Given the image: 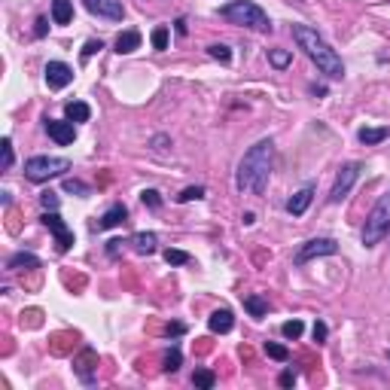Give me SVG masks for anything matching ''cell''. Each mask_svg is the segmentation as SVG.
I'll return each mask as SVG.
<instances>
[{
	"mask_svg": "<svg viewBox=\"0 0 390 390\" xmlns=\"http://www.w3.org/2000/svg\"><path fill=\"white\" fill-rule=\"evenodd\" d=\"M0 147H3V171H10V168H12V159H15L12 141H10V137H3V143H0Z\"/></svg>",
	"mask_w": 390,
	"mask_h": 390,
	"instance_id": "34",
	"label": "cell"
},
{
	"mask_svg": "<svg viewBox=\"0 0 390 390\" xmlns=\"http://www.w3.org/2000/svg\"><path fill=\"white\" fill-rule=\"evenodd\" d=\"M232 326H235V317H232V311H229V308H217V311H213V314L208 317V330L217 333V335L232 333Z\"/></svg>",
	"mask_w": 390,
	"mask_h": 390,
	"instance_id": "15",
	"label": "cell"
},
{
	"mask_svg": "<svg viewBox=\"0 0 390 390\" xmlns=\"http://www.w3.org/2000/svg\"><path fill=\"white\" fill-rule=\"evenodd\" d=\"M278 384L281 387H293L296 384V372L293 369H284V372H281V378H278Z\"/></svg>",
	"mask_w": 390,
	"mask_h": 390,
	"instance_id": "38",
	"label": "cell"
},
{
	"mask_svg": "<svg viewBox=\"0 0 390 390\" xmlns=\"http://www.w3.org/2000/svg\"><path fill=\"white\" fill-rule=\"evenodd\" d=\"M134 49H141V30H122L116 37V52L119 55H132Z\"/></svg>",
	"mask_w": 390,
	"mask_h": 390,
	"instance_id": "18",
	"label": "cell"
},
{
	"mask_svg": "<svg viewBox=\"0 0 390 390\" xmlns=\"http://www.w3.org/2000/svg\"><path fill=\"white\" fill-rule=\"evenodd\" d=\"M98 49H104V43H101V40H89V43H86V49H82V61H89Z\"/></svg>",
	"mask_w": 390,
	"mask_h": 390,
	"instance_id": "37",
	"label": "cell"
},
{
	"mask_svg": "<svg viewBox=\"0 0 390 390\" xmlns=\"http://www.w3.org/2000/svg\"><path fill=\"white\" fill-rule=\"evenodd\" d=\"M311 335H314V342H317V345H323V342H326V335H330V330H326V323H323V320H317V323H314V330H311Z\"/></svg>",
	"mask_w": 390,
	"mask_h": 390,
	"instance_id": "35",
	"label": "cell"
},
{
	"mask_svg": "<svg viewBox=\"0 0 390 390\" xmlns=\"http://www.w3.org/2000/svg\"><path fill=\"white\" fill-rule=\"evenodd\" d=\"M220 19H226L229 25L259 30V34H269V30L274 28L269 12H265L259 3H254V0H229V3L220 6Z\"/></svg>",
	"mask_w": 390,
	"mask_h": 390,
	"instance_id": "3",
	"label": "cell"
},
{
	"mask_svg": "<svg viewBox=\"0 0 390 390\" xmlns=\"http://www.w3.org/2000/svg\"><path fill=\"white\" fill-rule=\"evenodd\" d=\"M6 269L10 272H19V269H40V256H34V254H12L10 259H6Z\"/></svg>",
	"mask_w": 390,
	"mask_h": 390,
	"instance_id": "20",
	"label": "cell"
},
{
	"mask_svg": "<svg viewBox=\"0 0 390 390\" xmlns=\"http://www.w3.org/2000/svg\"><path fill=\"white\" fill-rule=\"evenodd\" d=\"M40 204H43L46 211H58V195L55 193H43L40 195Z\"/></svg>",
	"mask_w": 390,
	"mask_h": 390,
	"instance_id": "36",
	"label": "cell"
},
{
	"mask_svg": "<svg viewBox=\"0 0 390 390\" xmlns=\"http://www.w3.org/2000/svg\"><path fill=\"white\" fill-rule=\"evenodd\" d=\"M64 116L71 122H89L91 119V107L86 101H71V104H64Z\"/></svg>",
	"mask_w": 390,
	"mask_h": 390,
	"instance_id": "22",
	"label": "cell"
},
{
	"mask_svg": "<svg viewBox=\"0 0 390 390\" xmlns=\"http://www.w3.org/2000/svg\"><path fill=\"white\" fill-rule=\"evenodd\" d=\"M46 86L49 89H64V86H71L73 82V67L71 64H64V61H49L46 64Z\"/></svg>",
	"mask_w": 390,
	"mask_h": 390,
	"instance_id": "11",
	"label": "cell"
},
{
	"mask_svg": "<svg viewBox=\"0 0 390 390\" xmlns=\"http://www.w3.org/2000/svg\"><path fill=\"white\" fill-rule=\"evenodd\" d=\"M265 354H269L272 360H278V363H287L290 360V351L284 345H278V342H265Z\"/></svg>",
	"mask_w": 390,
	"mask_h": 390,
	"instance_id": "27",
	"label": "cell"
},
{
	"mask_svg": "<svg viewBox=\"0 0 390 390\" xmlns=\"http://www.w3.org/2000/svg\"><path fill=\"white\" fill-rule=\"evenodd\" d=\"M302 330H305V323H302V320H287V323L281 326V333H284V339H299V335H302Z\"/></svg>",
	"mask_w": 390,
	"mask_h": 390,
	"instance_id": "30",
	"label": "cell"
},
{
	"mask_svg": "<svg viewBox=\"0 0 390 390\" xmlns=\"http://www.w3.org/2000/svg\"><path fill=\"white\" fill-rule=\"evenodd\" d=\"M141 198H143V204H147V208H152V211L162 208V193H159V189H143Z\"/></svg>",
	"mask_w": 390,
	"mask_h": 390,
	"instance_id": "29",
	"label": "cell"
},
{
	"mask_svg": "<svg viewBox=\"0 0 390 390\" xmlns=\"http://www.w3.org/2000/svg\"><path fill=\"white\" fill-rule=\"evenodd\" d=\"M128 244H132V247L137 250V254H156L159 250V235L156 232H137V235H132V238H128Z\"/></svg>",
	"mask_w": 390,
	"mask_h": 390,
	"instance_id": "16",
	"label": "cell"
},
{
	"mask_svg": "<svg viewBox=\"0 0 390 390\" xmlns=\"http://www.w3.org/2000/svg\"><path fill=\"white\" fill-rule=\"evenodd\" d=\"M82 6L98 15V19H107V21H122L125 19V6L122 0H82Z\"/></svg>",
	"mask_w": 390,
	"mask_h": 390,
	"instance_id": "9",
	"label": "cell"
},
{
	"mask_svg": "<svg viewBox=\"0 0 390 390\" xmlns=\"http://www.w3.org/2000/svg\"><path fill=\"white\" fill-rule=\"evenodd\" d=\"M293 40L305 55L314 61L320 73H326L330 80H342V76H345V61L339 58V52H335L311 25H293Z\"/></svg>",
	"mask_w": 390,
	"mask_h": 390,
	"instance_id": "2",
	"label": "cell"
},
{
	"mask_svg": "<svg viewBox=\"0 0 390 390\" xmlns=\"http://www.w3.org/2000/svg\"><path fill=\"white\" fill-rule=\"evenodd\" d=\"M152 46H156L159 52L168 49V28H165V25H159L156 30H152Z\"/></svg>",
	"mask_w": 390,
	"mask_h": 390,
	"instance_id": "33",
	"label": "cell"
},
{
	"mask_svg": "<svg viewBox=\"0 0 390 390\" xmlns=\"http://www.w3.org/2000/svg\"><path fill=\"white\" fill-rule=\"evenodd\" d=\"M314 193H317L314 183H305V186L299 189V193H296V195L287 202V211L293 213V217H302V213L311 208V202H314Z\"/></svg>",
	"mask_w": 390,
	"mask_h": 390,
	"instance_id": "13",
	"label": "cell"
},
{
	"mask_svg": "<svg viewBox=\"0 0 390 390\" xmlns=\"http://www.w3.org/2000/svg\"><path fill=\"white\" fill-rule=\"evenodd\" d=\"M183 330H186V326H183V323H171V326H168V335H171V333H174V335H180Z\"/></svg>",
	"mask_w": 390,
	"mask_h": 390,
	"instance_id": "40",
	"label": "cell"
},
{
	"mask_svg": "<svg viewBox=\"0 0 390 390\" xmlns=\"http://www.w3.org/2000/svg\"><path fill=\"white\" fill-rule=\"evenodd\" d=\"M387 137H390V128H387V125H381V128H369V125H363L360 132H357V141H360L363 147H375V143L387 141Z\"/></svg>",
	"mask_w": 390,
	"mask_h": 390,
	"instance_id": "17",
	"label": "cell"
},
{
	"mask_svg": "<svg viewBox=\"0 0 390 390\" xmlns=\"http://www.w3.org/2000/svg\"><path fill=\"white\" fill-rule=\"evenodd\" d=\"M165 263H168V265H189V263H193V256H189L186 250L168 247V250H165Z\"/></svg>",
	"mask_w": 390,
	"mask_h": 390,
	"instance_id": "25",
	"label": "cell"
},
{
	"mask_svg": "<svg viewBox=\"0 0 390 390\" xmlns=\"http://www.w3.org/2000/svg\"><path fill=\"white\" fill-rule=\"evenodd\" d=\"M71 171V159H58V156H30L25 162V177L30 183H46L52 177H64Z\"/></svg>",
	"mask_w": 390,
	"mask_h": 390,
	"instance_id": "5",
	"label": "cell"
},
{
	"mask_svg": "<svg viewBox=\"0 0 390 390\" xmlns=\"http://www.w3.org/2000/svg\"><path fill=\"white\" fill-rule=\"evenodd\" d=\"M73 372L80 375V381H86V384L95 381V372H98V354H95V348H82V354L73 357Z\"/></svg>",
	"mask_w": 390,
	"mask_h": 390,
	"instance_id": "12",
	"label": "cell"
},
{
	"mask_svg": "<svg viewBox=\"0 0 390 390\" xmlns=\"http://www.w3.org/2000/svg\"><path fill=\"white\" fill-rule=\"evenodd\" d=\"M339 254V241L335 238H311L299 244V250L293 254V265H308L311 259H320V256H335Z\"/></svg>",
	"mask_w": 390,
	"mask_h": 390,
	"instance_id": "6",
	"label": "cell"
},
{
	"mask_svg": "<svg viewBox=\"0 0 390 390\" xmlns=\"http://www.w3.org/2000/svg\"><path fill=\"white\" fill-rule=\"evenodd\" d=\"M244 308H247V314L256 317V320H263L265 314H269V302H265L263 296H256V293L244 296Z\"/></svg>",
	"mask_w": 390,
	"mask_h": 390,
	"instance_id": "21",
	"label": "cell"
},
{
	"mask_svg": "<svg viewBox=\"0 0 390 390\" xmlns=\"http://www.w3.org/2000/svg\"><path fill=\"white\" fill-rule=\"evenodd\" d=\"M360 171H363L360 162H348V165L339 168V174H335V183H333V189H330V204H339L342 198L351 195L354 183L360 180Z\"/></svg>",
	"mask_w": 390,
	"mask_h": 390,
	"instance_id": "7",
	"label": "cell"
},
{
	"mask_svg": "<svg viewBox=\"0 0 390 390\" xmlns=\"http://www.w3.org/2000/svg\"><path fill=\"white\" fill-rule=\"evenodd\" d=\"M208 55L217 58V61H223V64H229V61H232V49H229L226 43H211L208 46Z\"/></svg>",
	"mask_w": 390,
	"mask_h": 390,
	"instance_id": "26",
	"label": "cell"
},
{
	"mask_svg": "<svg viewBox=\"0 0 390 390\" xmlns=\"http://www.w3.org/2000/svg\"><path fill=\"white\" fill-rule=\"evenodd\" d=\"M46 134H49L58 147H71L76 141V125L71 119H46Z\"/></svg>",
	"mask_w": 390,
	"mask_h": 390,
	"instance_id": "10",
	"label": "cell"
},
{
	"mask_svg": "<svg viewBox=\"0 0 390 390\" xmlns=\"http://www.w3.org/2000/svg\"><path fill=\"white\" fill-rule=\"evenodd\" d=\"M387 357H390V351H387Z\"/></svg>",
	"mask_w": 390,
	"mask_h": 390,
	"instance_id": "41",
	"label": "cell"
},
{
	"mask_svg": "<svg viewBox=\"0 0 390 390\" xmlns=\"http://www.w3.org/2000/svg\"><path fill=\"white\" fill-rule=\"evenodd\" d=\"M269 61H272V67L284 71L290 61H293V52H290V49H272V52H269Z\"/></svg>",
	"mask_w": 390,
	"mask_h": 390,
	"instance_id": "24",
	"label": "cell"
},
{
	"mask_svg": "<svg viewBox=\"0 0 390 390\" xmlns=\"http://www.w3.org/2000/svg\"><path fill=\"white\" fill-rule=\"evenodd\" d=\"M43 226L55 235V244H58V254H67L73 247V232L67 229V223L58 217V211H46L43 213Z\"/></svg>",
	"mask_w": 390,
	"mask_h": 390,
	"instance_id": "8",
	"label": "cell"
},
{
	"mask_svg": "<svg viewBox=\"0 0 390 390\" xmlns=\"http://www.w3.org/2000/svg\"><path fill=\"white\" fill-rule=\"evenodd\" d=\"M64 193H76L80 198H86V195H91V189L86 186V183H80V180H64Z\"/></svg>",
	"mask_w": 390,
	"mask_h": 390,
	"instance_id": "32",
	"label": "cell"
},
{
	"mask_svg": "<svg viewBox=\"0 0 390 390\" xmlns=\"http://www.w3.org/2000/svg\"><path fill=\"white\" fill-rule=\"evenodd\" d=\"M198 198H204V186H186V189H183V193L177 195V202L186 204V202H198Z\"/></svg>",
	"mask_w": 390,
	"mask_h": 390,
	"instance_id": "31",
	"label": "cell"
},
{
	"mask_svg": "<svg viewBox=\"0 0 390 390\" xmlns=\"http://www.w3.org/2000/svg\"><path fill=\"white\" fill-rule=\"evenodd\" d=\"M193 384H195L198 390H211L213 384H217V375H213L211 369H195V372H193Z\"/></svg>",
	"mask_w": 390,
	"mask_h": 390,
	"instance_id": "23",
	"label": "cell"
},
{
	"mask_svg": "<svg viewBox=\"0 0 390 390\" xmlns=\"http://www.w3.org/2000/svg\"><path fill=\"white\" fill-rule=\"evenodd\" d=\"M272 168H274V141L272 137H263V141H256L254 147L244 152V159L238 162L235 186L247 195H265Z\"/></svg>",
	"mask_w": 390,
	"mask_h": 390,
	"instance_id": "1",
	"label": "cell"
},
{
	"mask_svg": "<svg viewBox=\"0 0 390 390\" xmlns=\"http://www.w3.org/2000/svg\"><path fill=\"white\" fill-rule=\"evenodd\" d=\"M52 21H55V25H71L73 21V0H52Z\"/></svg>",
	"mask_w": 390,
	"mask_h": 390,
	"instance_id": "19",
	"label": "cell"
},
{
	"mask_svg": "<svg viewBox=\"0 0 390 390\" xmlns=\"http://www.w3.org/2000/svg\"><path fill=\"white\" fill-rule=\"evenodd\" d=\"M180 363H183L180 348H171V351L165 354V372H177V369H180Z\"/></svg>",
	"mask_w": 390,
	"mask_h": 390,
	"instance_id": "28",
	"label": "cell"
},
{
	"mask_svg": "<svg viewBox=\"0 0 390 390\" xmlns=\"http://www.w3.org/2000/svg\"><path fill=\"white\" fill-rule=\"evenodd\" d=\"M125 220H128V208L122 202H116V204H110V208H107V213L95 223V229H98V232H104V229H116V226L125 223Z\"/></svg>",
	"mask_w": 390,
	"mask_h": 390,
	"instance_id": "14",
	"label": "cell"
},
{
	"mask_svg": "<svg viewBox=\"0 0 390 390\" xmlns=\"http://www.w3.org/2000/svg\"><path fill=\"white\" fill-rule=\"evenodd\" d=\"M390 232V189L384 195L372 204L369 217H366V226H363V244L366 247H375L381 244V238Z\"/></svg>",
	"mask_w": 390,
	"mask_h": 390,
	"instance_id": "4",
	"label": "cell"
},
{
	"mask_svg": "<svg viewBox=\"0 0 390 390\" xmlns=\"http://www.w3.org/2000/svg\"><path fill=\"white\" fill-rule=\"evenodd\" d=\"M34 25H37V28H34V37H46V30H49V21H46L43 15L34 21Z\"/></svg>",
	"mask_w": 390,
	"mask_h": 390,
	"instance_id": "39",
	"label": "cell"
}]
</instances>
